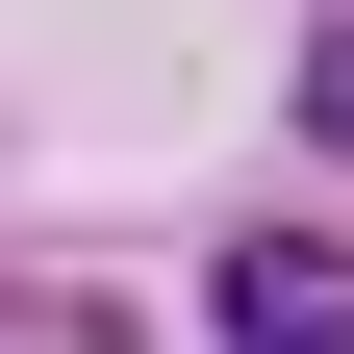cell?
I'll use <instances>...</instances> for the list:
<instances>
[{
	"label": "cell",
	"instance_id": "6da1fadb",
	"mask_svg": "<svg viewBox=\"0 0 354 354\" xmlns=\"http://www.w3.org/2000/svg\"><path fill=\"white\" fill-rule=\"evenodd\" d=\"M228 304H253V354H354V279L329 253H228Z\"/></svg>",
	"mask_w": 354,
	"mask_h": 354
}]
</instances>
